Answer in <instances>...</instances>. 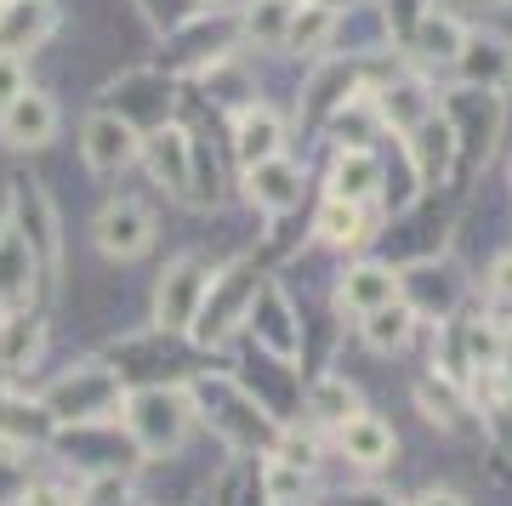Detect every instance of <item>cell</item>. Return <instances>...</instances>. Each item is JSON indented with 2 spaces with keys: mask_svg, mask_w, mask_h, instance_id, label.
<instances>
[{
  "mask_svg": "<svg viewBox=\"0 0 512 506\" xmlns=\"http://www.w3.org/2000/svg\"><path fill=\"white\" fill-rule=\"evenodd\" d=\"M325 131L336 137V148H370L376 137H387L382 109H376V97H370V91H353L348 103L325 120Z\"/></svg>",
  "mask_w": 512,
  "mask_h": 506,
  "instance_id": "4dcf8cb0",
  "label": "cell"
},
{
  "mask_svg": "<svg viewBox=\"0 0 512 506\" xmlns=\"http://www.w3.org/2000/svg\"><path fill=\"white\" fill-rule=\"evenodd\" d=\"M313 228H319V239L325 245H336V251H365L370 245V205H353V199H325V211L313 217Z\"/></svg>",
  "mask_w": 512,
  "mask_h": 506,
  "instance_id": "1f68e13d",
  "label": "cell"
},
{
  "mask_svg": "<svg viewBox=\"0 0 512 506\" xmlns=\"http://www.w3.org/2000/svg\"><path fill=\"white\" fill-rule=\"evenodd\" d=\"M308 478L313 472L291 467V461H279V455H262V489H268L274 506H302L308 501Z\"/></svg>",
  "mask_w": 512,
  "mask_h": 506,
  "instance_id": "e575fe53",
  "label": "cell"
},
{
  "mask_svg": "<svg viewBox=\"0 0 512 506\" xmlns=\"http://www.w3.org/2000/svg\"><path fill=\"white\" fill-rule=\"evenodd\" d=\"M410 336H416V308L410 302H387V308L365 313L359 319V342L370 347V353H382V359H393V353H404L410 347Z\"/></svg>",
  "mask_w": 512,
  "mask_h": 506,
  "instance_id": "f546056e",
  "label": "cell"
},
{
  "mask_svg": "<svg viewBox=\"0 0 512 506\" xmlns=\"http://www.w3.org/2000/svg\"><path fill=\"white\" fill-rule=\"evenodd\" d=\"M194 6H211V0H194Z\"/></svg>",
  "mask_w": 512,
  "mask_h": 506,
  "instance_id": "7dc6e473",
  "label": "cell"
},
{
  "mask_svg": "<svg viewBox=\"0 0 512 506\" xmlns=\"http://www.w3.org/2000/svg\"><path fill=\"white\" fill-rule=\"evenodd\" d=\"M330 199H353V205L382 199V154H376V148H336Z\"/></svg>",
  "mask_w": 512,
  "mask_h": 506,
  "instance_id": "484cf974",
  "label": "cell"
},
{
  "mask_svg": "<svg viewBox=\"0 0 512 506\" xmlns=\"http://www.w3.org/2000/svg\"><path fill=\"white\" fill-rule=\"evenodd\" d=\"M23 506H86V478H29Z\"/></svg>",
  "mask_w": 512,
  "mask_h": 506,
  "instance_id": "d590c367",
  "label": "cell"
},
{
  "mask_svg": "<svg viewBox=\"0 0 512 506\" xmlns=\"http://www.w3.org/2000/svg\"><path fill=\"white\" fill-rule=\"evenodd\" d=\"M484 290H490V313L512 330V251H501L484 273Z\"/></svg>",
  "mask_w": 512,
  "mask_h": 506,
  "instance_id": "f35d334b",
  "label": "cell"
},
{
  "mask_svg": "<svg viewBox=\"0 0 512 506\" xmlns=\"http://www.w3.org/2000/svg\"><path fill=\"white\" fill-rule=\"evenodd\" d=\"M211 262L205 256H177V262H165L160 285H154V330L165 336H188L194 319H200V302L205 290H211Z\"/></svg>",
  "mask_w": 512,
  "mask_h": 506,
  "instance_id": "ba28073f",
  "label": "cell"
},
{
  "mask_svg": "<svg viewBox=\"0 0 512 506\" xmlns=\"http://www.w3.org/2000/svg\"><path fill=\"white\" fill-rule=\"evenodd\" d=\"M0 319H6V308H0Z\"/></svg>",
  "mask_w": 512,
  "mask_h": 506,
  "instance_id": "f907efd6",
  "label": "cell"
},
{
  "mask_svg": "<svg viewBox=\"0 0 512 506\" xmlns=\"http://www.w3.org/2000/svg\"><path fill=\"white\" fill-rule=\"evenodd\" d=\"M439 109H444V120H450V131H456V171L461 177H473L478 165L490 160L495 137H501L507 97H501V91L461 86V91H450V97H439Z\"/></svg>",
  "mask_w": 512,
  "mask_h": 506,
  "instance_id": "52a82bcc",
  "label": "cell"
},
{
  "mask_svg": "<svg viewBox=\"0 0 512 506\" xmlns=\"http://www.w3.org/2000/svg\"><path fill=\"white\" fill-rule=\"evenodd\" d=\"M456 80L473 91H501L507 97L512 91V40L495 35V29H467V40H461L456 52Z\"/></svg>",
  "mask_w": 512,
  "mask_h": 506,
  "instance_id": "5bb4252c",
  "label": "cell"
},
{
  "mask_svg": "<svg viewBox=\"0 0 512 506\" xmlns=\"http://www.w3.org/2000/svg\"><path fill=\"white\" fill-rule=\"evenodd\" d=\"M501 370H507V376H512V342H507V359H501Z\"/></svg>",
  "mask_w": 512,
  "mask_h": 506,
  "instance_id": "f6af8a7d",
  "label": "cell"
},
{
  "mask_svg": "<svg viewBox=\"0 0 512 506\" xmlns=\"http://www.w3.org/2000/svg\"><path fill=\"white\" fill-rule=\"evenodd\" d=\"M296 6L302 0H251L245 12H239V40H251V46H279L285 29H291Z\"/></svg>",
  "mask_w": 512,
  "mask_h": 506,
  "instance_id": "836d02e7",
  "label": "cell"
},
{
  "mask_svg": "<svg viewBox=\"0 0 512 506\" xmlns=\"http://www.w3.org/2000/svg\"><path fill=\"white\" fill-rule=\"evenodd\" d=\"M404 506H467V495H461V489H444V484H427V489H416Z\"/></svg>",
  "mask_w": 512,
  "mask_h": 506,
  "instance_id": "ee69618b",
  "label": "cell"
},
{
  "mask_svg": "<svg viewBox=\"0 0 512 506\" xmlns=\"http://www.w3.org/2000/svg\"><path fill=\"white\" fill-rule=\"evenodd\" d=\"M268 455H279V461H291V467L313 472V467H319V438H313V433H302L296 421H285V427H279V444H274Z\"/></svg>",
  "mask_w": 512,
  "mask_h": 506,
  "instance_id": "8d00e7d4",
  "label": "cell"
},
{
  "mask_svg": "<svg viewBox=\"0 0 512 506\" xmlns=\"http://www.w3.org/2000/svg\"><path fill=\"white\" fill-rule=\"evenodd\" d=\"M399 143H404V154H410V165H416L421 188H439V182H450V171H456V131H450L444 109H433L416 131H404Z\"/></svg>",
  "mask_w": 512,
  "mask_h": 506,
  "instance_id": "ffe728a7",
  "label": "cell"
},
{
  "mask_svg": "<svg viewBox=\"0 0 512 506\" xmlns=\"http://www.w3.org/2000/svg\"><path fill=\"white\" fill-rule=\"evenodd\" d=\"M29 86V74H23V57H0V109Z\"/></svg>",
  "mask_w": 512,
  "mask_h": 506,
  "instance_id": "7bdbcfd3",
  "label": "cell"
},
{
  "mask_svg": "<svg viewBox=\"0 0 512 506\" xmlns=\"http://www.w3.org/2000/svg\"><path fill=\"white\" fill-rule=\"evenodd\" d=\"M461 40H467V23L456 12H444V6H427L421 23L410 29V40H404V52L416 57L421 69H450L461 52Z\"/></svg>",
  "mask_w": 512,
  "mask_h": 506,
  "instance_id": "cb8c5ba5",
  "label": "cell"
},
{
  "mask_svg": "<svg viewBox=\"0 0 512 506\" xmlns=\"http://www.w3.org/2000/svg\"><path fill=\"white\" fill-rule=\"evenodd\" d=\"M126 393V376L109 359H80L40 387V404L57 416V427H97V421H120Z\"/></svg>",
  "mask_w": 512,
  "mask_h": 506,
  "instance_id": "3957f363",
  "label": "cell"
},
{
  "mask_svg": "<svg viewBox=\"0 0 512 506\" xmlns=\"http://www.w3.org/2000/svg\"><path fill=\"white\" fill-rule=\"evenodd\" d=\"M137 154H143V131L137 126H126V120L109 114V109L86 114V126H80V160H86L92 177H120Z\"/></svg>",
  "mask_w": 512,
  "mask_h": 506,
  "instance_id": "7c38bea8",
  "label": "cell"
},
{
  "mask_svg": "<svg viewBox=\"0 0 512 506\" xmlns=\"http://www.w3.org/2000/svg\"><path fill=\"white\" fill-rule=\"evenodd\" d=\"M194 506H211V501H194Z\"/></svg>",
  "mask_w": 512,
  "mask_h": 506,
  "instance_id": "681fc988",
  "label": "cell"
},
{
  "mask_svg": "<svg viewBox=\"0 0 512 506\" xmlns=\"http://www.w3.org/2000/svg\"><path fill=\"white\" fill-rule=\"evenodd\" d=\"M507 182H512V165H507Z\"/></svg>",
  "mask_w": 512,
  "mask_h": 506,
  "instance_id": "c3c4849f",
  "label": "cell"
},
{
  "mask_svg": "<svg viewBox=\"0 0 512 506\" xmlns=\"http://www.w3.org/2000/svg\"><path fill=\"white\" fill-rule=\"evenodd\" d=\"M416 398H421V416H427V421H439V427H461V410H467V404H461L450 387H433V381H421Z\"/></svg>",
  "mask_w": 512,
  "mask_h": 506,
  "instance_id": "ab89813d",
  "label": "cell"
},
{
  "mask_svg": "<svg viewBox=\"0 0 512 506\" xmlns=\"http://www.w3.org/2000/svg\"><path fill=\"white\" fill-rule=\"evenodd\" d=\"M12 222H18L23 239L40 251V268L57 285V273H63V228H57V205L40 188V177H12Z\"/></svg>",
  "mask_w": 512,
  "mask_h": 506,
  "instance_id": "9c48e42d",
  "label": "cell"
},
{
  "mask_svg": "<svg viewBox=\"0 0 512 506\" xmlns=\"http://www.w3.org/2000/svg\"><path fill=\"white\" fill-rule=\"evenodd\" d=\"M188 398H194V416H200L234 455H268L279 444V427H285V421H279L245 381L222 376V370H194V376H188Z\"/></svg>",
  "mask_w": 512,
  "mask_h": 506,
  "instance_id": "6da1fadb",
  "label": "cell"
},
{
  "mask_svg": "<svg viewBox=\"0 0 512 506\" xmlns=\"http://www.w3.org/2000/svg\"><path fill=\"white\" fill-rule=\"evenodd\" d=\"M387 302H399V268H387V262H353L336 279V308L353 313V319H365Z\"/></svg>",
  "mask_w": 512,
  "mask_h": 506,
  "instance_id": "603a6c76",
  "label": "cell"
},
{
  "mask_svg": "<svg viewBox=\"0 0 512 506\" xmlns=\"http://www.w3.org/2000/svg\"><path fill=\"white\" fill-rule=\"evenodd\" d=\"M245 330H251L256 347H268L274 359H296V353H302V319H296L291 296H285L274 279H262V290H256Z\"/></svg>",
  "mask_w": 512,
  "mask_h": 506,
  "instance_id": "ac0fdd59",
  "label": "cell"
},
{
  "mask_svg": "<svg viewBox=\"0 0 512 506\" xmlns=\"http://www.w3.org/2000/svg\"><path fill=\"white\" fill-rule=\"evenodd\" d=\"M97 109L120 114V120H126V126H137V131L171 126V120H177V74H165L160 63L114 74L109 86L97 91Z\"/></svg>",
  "mask_w": 512,
  "mask_h": 506,
  "instance_id": "8992f818",
  "label": "cell"
},
{
  "mask_svg": "<svg viewBox=\"0 0 512 506\" xmlns=\"http://www.w3.org/2000/svg\"><path fill=\"white\" fill-rule=\"evenodd\" d=\"M234 154H239L245 171L262 165V160H274V154H285V120H279L268 103H245V109H234Z\"/></svg>",
  "mask_w": 512,
  "mask_h": 506,
  "instance_id": "d4e9b609",
  "label": "cell"
},
{
  "mask_svg": "<svg viewBox=\"0 0 512 506\" xmlns=\"http://www.w3.org/2000/svg\"><path fill=\"white\" fill-rule=\"evenodd\" d=\"M507 6H512V0H507Z\"/></svg>",
  "mask_w": 512,
  "mask_h": 506,
  "instance_id": "816d5d0a",
  "label": "cell"
},
{
  "mask_svg": "<svg viewBox=\"0 0 512 506\" xmlns=\"http://www.w3.org/2000/svg\"><path fill=\"white\" fill-rule=\"evenodd\" d=\"M92 245L109 262H137L154 245V211H148L143 199H109L92 222Z\"/></svg>",
  "mask_w": 512,
  "mask_h": 506,
  "instance_id": "4fadbf2b",
  "label": "cell"
},
{
  "mask_svg": "<svg viewBox=\"0 0 512 506\" xmlns=\"http://www.w3.org/2000/svg\"><path fill=\"white\" fill-rule=\"evenodd\" d=\"M29 450H6L0 444V506H23V489H29Z\"/></svg>",
  "mask_w": 512,
  "mask_h": 506,
  "instance_id": "74e56055",
  "label": "cell"
},
{
  "mask_svg": "<svg viewBox=\"0 0 512 506\" xmlns=\"http://www.w3.org/2000/svg\"><path fill=\"white\" fill-rule=\"evenodd\" d=\"M137 160L148 165V177L160 182L171 199H188V182H194V131H183L177 120L143 131V154Z\"/></svg>",
  "mask_w": 512,
  "mask_h": 506,
  "instance_id": "2e32d148",
  "label": "cell"
},
{
  "mask_svg": "<svg viewBox=\"0 0 512 506\" xmlns=\"http://www.w3.org/2000/svg\"><path fill=\"white\" fill-rule=\"evenodd\" d=\"M473 6H507V0H473Z\"/></svg>",
  "mask_w": 512,
  "mask_h": 506,
  "instance_id": "bcb514c9",
  "label": "cell"
},
{
  "mask_svg": "<svg viewBox=\"0 0 512 506\" xmlns=\"http://www.w3.org/2000/svg\"><path fill=\"white\" fill-rule=\"evenodd\" d=\"M336 450L348 455L359 472H382V467H393V461H399V433H393L376 410H359L353 421H342V427H336Z\"/></svg>",
  "mask_w": 512,
  "mask_h": 506,
  "instance_id": "7402d4cb",
  "label": "cell"
},
{
  "mask_svg": "<svg viewBox=\"0 0 512 506\" xmlns=\"http://www.w3.org/2000/svg\"><path fill=\"white\" fill-rule=\"evenodd\" d=\"M239 46V12H217L200 6L194 18H183L177 29H165V52H160V69L165 74H211L217 63H228Z\"/></svg>",
  "mask_w": 512,
  "mask_h": 506,
  "instance_id": "5b68a950",
  "label": "cell"
},
{
  "mask_svg": "<svg viewBox=\"0 0 512 506\" xmlns=\"http://www.w3.org/2000/svg\"><path fill=\"white\" fill-rule=\"evenodd\" d=\"M256 290H262V262H256V256H239V262L217 268L211 273V290H205V302H200V319L188 330V342L194 347H228L234 330H245V319H251Z\"/></svg>",
  "mask_w": 512,
  "mask_h": 506,
  "instance_id": "277c9868",
  "label": "cell"
},
{
  "mask_svg": "<svg viewBox=\"0 0 512 506\" xmlns=\"http://www.w3.org/2000/svg\"><path fill=\"white\" fill-rule=\"evenodd\" d=\"M52 285L46 268H40V251L23 239V228L12 217L0 222V308L6 313H23L40 302V290Z\"/></svg>",
  "mask_w": 512,
  "mask_h": 506,
  "instance_id": "8fae6325",
  "label": "cell"
},
{
  "mask_svg": "<svg viewBox=\"0 0 512 506\" xmlns=\"http://www.w3.org/2000/svg\"><path fill=\"white\" fill-rule=\"evenodd\" d=\"M63 29L57 0H0V57H29Z\"/></svg>",
  "mask_w": 512,
  "mask_h": 506,
  "instance_id": "e0dca14e",
  "label": "cell"
},
{
  "mask_svg": "<svg viewBox=\"0 0 512 506\" xmlns=\"http://www.w3.org/2000/svg\"><path fill=\"white\" fill-rule=\"evenodd\" d=\"M336 506H404V501L399 495H387V489H376V484H359V489H342Z\"/></svg>",
  "mask_w": 512,
  "mask_h": 506,
  "instance_id": "b9f144b4",
  "label": "cell"
},
{
  "mask_svg": "<svg viewBox=\"0 0 512 506\" xmlns=\"http://www.w3.org/2000/svg\"><path fill=\"white\" fill-rule=\"evenodd\" d=\"M308 194V182H302V165L274 154V160H262L245 171V199H251L256 211H268V217H291L296 205Z\"/></svg>",
  "mask_w": 512,
  "mask_h": 506,
  "instance_id": "44dd1931",
  "label": "cell"
},
{
  "mask_svg": "<svg viewBox=\"0 0 512 506\" xmlns=\"http://www.w3.org/2000/svg\"><path fill=\"white\" fill-rule=\"evenodd\" d=\"M433 0H382V18H387V29H393V40H410V29L421 23V12H427Z\"/></svg>",
  "mask_w": 512,
  "mask_h": 506,
  "instance_id": "60d3db41",
  "label": "cell"
},
{
  "mask_svg": "<svg viewBox=\"0 0 512 506\" xmlns=\"http://www.w3.org/2000/svg\"><path fill=\"white\" fill-rule=\"evenodd\" d=\"M194 398H188V381H154V387H131L126 404H120V427L137 444L143 461H171V455L188 444L194 433Z\"/></svg>",
  "mask_w": 512,
  "mask_h": 506,
  "instance_id": "7a4b0ae2",
  "label": "cell"
},
{
  "mask_svg": "<svg viewBox=\"0 0 512 506\" xmlns=\"http://www.w3.org/2000/svg\"><path fill=\"white\" fill-rule=\"evenodd\" d=\"M370 97H376V109H382V126L393 131V137L416 131L427 114L439 109V97L421 86V80H387V86H376Z\"/></svg>",
  "mask_w": 512,
  "mask_h": 506,
  "instance_id": "83f0119b",
  "label": "cell"
},
{
  "mask_svg": "<svg viewBox=\"0 0 512 506\" xmlns=\"http://www.w3.org/2000/svg\"><path fill=\"white\" fill-rule=\"evenodd\" d=\"M57 126H63V109H57L52 91L40 86H23L6 109H0V137L18 148V154H35V148H46L57 137Z\"/></svg>",
  "mask_w": 512,
  "mask_h": 506,
  "instance_id": "9a60e30c",
  "label": "cell"
},
{
  "mask_svg": "<svg viewBox=\"0 0 512 506\" xmlns=\"http://www.w3.org/2000/svg\"><path fill=\"white\" fill-rule=\"evenodd\" d=\"M330 35H336V6H325V0H302L279 46L296 52V57H319V52H330Z\"/></svg>",
  "mask_w": 512,
  "mask_h": 506,
  "instance_id": "d6a6232c",
  "label": "cell"
},
{
  "mask_svg": "<svg viewBox=\"0 0 512 506\" xmlns=\"http://www.w3.org/2000/svg\"><path fill=\"white\" fill-rule=\"evenodd\" d=\"M40 347H46V325H40L35 308L6 313L0 319V381H18L23 370H35Z\"/></svg>",
  "mask_w": 512,
  "mask_h": 506,
  "instance_id": "4316f807",
  "label": "cell"
},
{
  "mask_svg": "<svg viewBox=\"0 0 512 506\" xmlns=\"http://www.w3.org/2000/svg\"><path fill=\"white\" fill-rule=\"evenodd\" d=\"M399 296L416 308V319H450L467 296V279H461L456 262H439V256H416L410 268H399Z\"/></svg>",
  "mask_w": 512,
  "mask_h": 506,
  "instance_id": "30bf717a",
  "label": "cell"
},
{
  "mask_svg": "<svg viewBox=\"0 0 512 506\" xmlns=\"http://www.w3.org/2000/svg\"><path fill=\"white\" fill-rule=\"evenodd\" d=\"M302 404H308V416L319 421V427H342V421H353L365 404H359V387H353L348 376H336V370H325V376L308 381V393H302Z\"/></svg>",
  "mask_w": 512,
  "mask_h": 506,
  "instance_id": "f1b7e54d",
  "label": "cell"
},
{
  "mask_svg": "<svg viewBox=\"0 0 512 506\" xmlns=\"http://www.w3.org/2000/svg\"><path fill=\"white\" fill-rule=\"evenodd\" d=\"M0 444L6 450H46L57 444V416L40 404V393H18L0 381Z\"/></svg>",
  "mask_w": 512,
  "mask_h": 506,
  "instance_id": "d6986e66",
  "label": "cell"
}]
</instances>
